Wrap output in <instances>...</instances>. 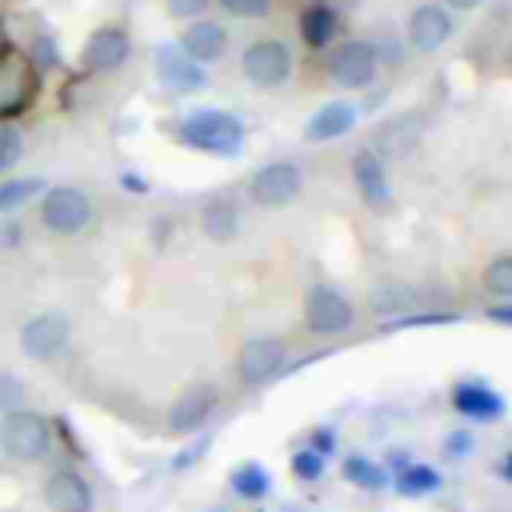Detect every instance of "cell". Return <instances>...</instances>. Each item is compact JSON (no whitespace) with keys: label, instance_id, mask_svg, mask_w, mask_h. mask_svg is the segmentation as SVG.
Listing matches in <instances>:
<instances>
[{"label":"cell","instance_id":"cell-1","mask_svg":"<svg viewBox=\"0 0 512 512\" xmlns=\"http://www.w3.org/2000/svg\"><path fill=\"white\" fill-rule=\"evenodd\" d=\"M0 452L16 464H44L56 452L52 420L28 404L12 408L0 416Z\"/></svg>","mask_w":512,"mask_h":512},{"label":"cell","instance_id":"cell-2","mask_svg":"<svg viewBox=\"0 0 512 512\" xmlns=\"http://www.w3.org/2000/svg\"><path fill=\"white\" fill-rule=\"evenodd\" d=\"M176 140L208 156H236L244 148V124L224 108H196L176 124Z\"/></svg>","mask_w":512,"mask_h":512},{"label":"cell","instance_id":"cell-3","mask_svg":"<svg viewBox=\"0 0 512 512\" xmlns=\"http://www.w3.org/2000/svg\"><path fill=\"white\" fill-rule=\"evenodd\" d=\"M380 56L372 48L368 36H340L332 48H328V60H324V76L344 88V92H364L376 84L380 76Z\"/></svg>","mask_w":512,"mask_h":512},{"label":"cell","instance_id":"cell-4","mask_svg":"<svg viewBox=\"0 0 512 512\" xmlns=\"http://www.w3.org/2000/svg\"><path fill=\"white\" fill-rule=\"evenodd\" d=\"M36 216H40V228L52 236H80L92 224V200L76 184H52L40 192Z\"/></svg>","mask_w":512,"mask_h":512},{"label":"cell","instance_id":"cell-5","mask_svg":"<svg viewBox=\"0 0 512 512\" xmlns=\"http://www.w3.org/2000/svg\"><path fill=\"white\" fill-rule=\"evenodd\" d=\"M300 324L312 336H344L356 324V308H352V300L336 284H312L304 292Z\"/></svg>","mask_w":512,"mask_h":512},{"label":"cell","instance_id":"cell-6","mask_svg":"<svg viewBox=\"0 0 512 512\" xmlns=\"http://www.w3.org/2000/svg\"><path fill=\"white\" fill-rule=\"evenodd\" d=\"M220 408V384L216 380H192L176 392V400L164 412V428L172 436H196L200 428H208V420Z\"/></svg>","mask_w":512,"mask_h":512},{"label":"cell","instance_id":"cell-7","mask_svg":"<svg viewBox=\"0 0 512 512\" xmlns=\"http://www.w3.org/2000/svg\"><path fill=\"white\" fill-rule=\"evenodd\" d=\"M248 200L256 204V208H268V212H276V208H288L292 200H300V192H304V172H300V164L296 160H268V164H260L252 176H248Z\"/></svg>","mask_w":512,"mask_h":512},{"label":"cell","instance_id":"cell-8","mask_svg":"<svg viewBox=\"0 0 512 512\" xmlns=\"http://www.w3.org/2000/svg\"><path fill=\"white\" fill-rule=\"evenodd\" d=\"M292 48L280 40V36H260V40H252L244 52H240V72H244V80L252 84V88H264V92H272V88H280L288 76H292Z\"/></svg>","mask_w":512,"mask_h":512},{"label":"cell","instance_id":"cell-9","mask_svg":"<svg viewBox=\"0 0 512 512\" xmlns=\"http://www.w3.org/2000/svg\"><path fill=\"white\" fill-rule=\"evenodd\" d=\"M288 364V344L272 332H260V336H248L236 352V380L240 388H264L272 376H280Z\"/></svg>","mask_w":512,"mask_h":512},{"label":"cell","instance_id":"cell-10","mask_svg":"<svg viewBox=\"0 0 512 512\" xmlns=\"http://www.w3.org/2000/svg\"><path fill=\"white\" fill-rule=\"evenodd\" d=\"M348 172H352V188H356V196H360V204H364L368 212H392L396 192H392L388 164H384V156H380L376 148L352 152Z\"/></svg>","mask_w":512,"mask_h":512},{"label":"cell","instance_id":"cell-11","mask_svg":"<svg viewBox=\"0 0 512 512\" xmlns=\"http://www.w3.org/2000/svg\"><path fill=\"white\" fill-rule=\"evenodd\" d=\"M16 340H20V352L28 360H36V364L56 360L72 340V320L64 312H36V316H28L20 324Z\"/></svg>","mask_w":512,"mask_h":512},{"label":"cell","instance_id":"cell-12","mask_svg":"<svg viewBox=\"0 0 512 512\" xmlns=\"http://www.w3.org/2000/svg\"><path fill=\"white\" fill-rule=\"evenodd\" d=\"M40 496H44V504L52 512H96V488L72 464L48 468L44 480H40Z\"/></svg>","mask_w":512,"mask_h":512},{"label":"cell","instance_id":"cell-13","mask_svg":"<svg viewBox=\"0 0 512 512\" xmlns=\"http://www.w3.org/2000/svg\"><path fill=\"white\" fill-rule=\"evenodd\" d=\"M452 32H456V20H452V12L440 4V0H424V4H416L412 12H408V24H404V44L412 48V52H436V48H444L448 40H452Z\"/></svg>","mask_w":512,"mask_h":512},{"label":"cell","instance_id":"cell-14","mask_svg":"<svg viewBox=\"0 0 512 512\" xmlns=\"http://www.w3.org/2000/svg\"><path fill=\"white\" fill-rule=\"evenodd\" d=\"M448 400H452V408H456L464 420H476V424H492V420H504V412H508L504 396H500L492 384L476 380V376H464V380H456Z\"/></svg>","mask_w":512,"mask_h":512},{"label":"cell","instance_id":"cell-15","mask_svg":"<svg viewBox=\"0 0 512 512\" xmlns=\"http://www.w3.org/2000/svg\"><path fill=\"white\" fill-rule=\"evenodd\" d=\"M128 56H132V40H128V32H124L120 24H100V28L88 36L80 60H84L88 72H116V68H124Z\"/></svg>","mask_w":512,"mask_h":512},{"label":"cell","instance_id":"cell-16","mask_svg":"<svg viewBox=\"0 0 512 512\" xmlns=\"http://www.w3.org/2000/svg\"><path fill=\"white\" fill-rule=\"evenodd\" d=\"M156 76L168 92H200L208 84L204 64H196L192 56L180 52V44H160L156 48Z\"/></svg>","mask_w":512,"mask_h":512},{"label":"cell","instance_id":"cell-17","mask_svg":"<svg viewBox=\"0 0 512 512\" xmlns=\"http://www.w3.org/2000/svg\"><path fill=\"white\" fill-rule=\"evenodd\" d=\"M296 28H300V40H304L308 48H332V44L340 40V32H344V20H340L336 4H328V0H308V4L300 8V16H296Z\"/></svg>","mask_w":512,"mask_h":512},{"label":"cell","instance_id":"cell-18","mask_svg":"<svg viewBox=\"0 0 512 512\" xmlns=\"http://www.w3.org/2000/svg\"><path fill=\"white\" fill-rule=\"evenodd\" d=\"M180 52L192 56L196 64H216L228 52V28L220 20H188V28L180 32Z\"/></svg>","mask_w":512,"mask_h":512},{"label":"cell","instance_id":"cell-19","mask_svg":"<svg viewBox=\"0 0 512 512\" xmlns=\"http://www.w3.org/2000/svg\"><path fill=\"white\" fill-rule=\"evenodd\" d=\"M356 104H348V100H328V104H320L308 120H304V140L308 144H328V140H340V136H348L352 128H356Z\"/></svg>","mask_w":512,"mask_h":512},{"label":"cell","instance_id":"cell-20","mask_svg":"<svg viewBox=\"0 0 512 512\" xmlns=\"http://www.w3.org/2000/svg\"><path fill=\"white\" fill-rule=\"evenodd\" d=\"M200 232L212 240V244H228L240 236V204L228 196V192H216L200 204Z\"/></svg>","mask_w":512,"mask_h":512},{"label":"cell","instance_id":"cell-21","mask_svg":"<svg viewBox=\"0 0 512 512\" xmlns=\"http://www.w3.org/2000/svg\"><path fill=\"white\" fill-rule=\"evenodd\" d=\"M440 484H444L440 468L420 464V460H408L404 468H396V476H392V484H388V488H396V492H400V496H408V500H420V496L440 492Z\"/></svg>","mask_w":512,"mask_h":512},{"label":"cell","instance_id":"cell-22","mask_svg":"<svg viewBox=\"0 0 512 512\" xmlns=\"http://www.w3.org/2000/svg\"><path fill=\"white\" fill-rule=\"evenodd\" d=\"M340 476H344L352 488H360V492H384V488L392 484V472H388L380 460H368V456H360V452L340 464Z\"/></svg>","mask_w":512,"mask_h":512},{"label":"cell","instance_id":"cell-23","mask_svg":"<svg viewBox=\"0 0 512 512\" xmlns=\"http://www.w3.org/2000/svg\"><path fill=\"white\" fill-rule=\"evenodd\" d=\"M228 488L240 496V500H264L272 492V472L260 464V460H240L232 472H228Z\"/></svg>","mask_w":512,"mask_h":512},{"label":"cell","instance_id":"cell-24","mask_svg":"<svg viewBox=\"0 0 512 512\" xmlns=\"http://www.w3.org/2000/svg\"><path fill=\"white\" fill-rule=\"evenodd\" d=\"M412 304H416V296H412V288H404V284H380V288L372 292V308H376L380 316H388V320L412 312Z\"/></svg>","mask_w":512,"mask_h":512},{"label":"cell","instance_id":"cell-25","mask_svg":"<svg viewBox=\"0 0 512 512\" xmlns=\"http://www.w3.org/2000/svg\"><path fill=\"white\" fill-rule=\"evenodd\" d=\"M36 192H44V180H36V176L0 180V216H8V212H16V208H24Z\"/></svg>","mask_w":512,"mask_h":512},{"label":"cell","instance_id":"cell-26","mask_svg":"<svg viewBox=\"0 0 512 512\" xmlns=\"http://www.w3.org/2000/svg\"><path fill=\"white\" fill-rule=\"evenodd\" d=\"M484 292H492L496 300H512V252H500L484 264V276H480Z\"/></svg>","mask_w":512,"mask_h":512},{"label":"cell","instance_id":"cell-27","mask_svg":"<svg viewBox=\"0 0 512 512\" xmlns=\"http://www.w3.org/2000/svg\"><path fill=\"white\" fill-rule=\"evenodd\" d=\"M368 40H372V48H376V56H380V64H384V68H396V64L404 60V44H400V36H396L388 24H380Z\"/></svg>","mask_w":512,"mask_h":512},{"label":"cell","instance_id":"cell-28","mask_svg":"<svg viewBox=\"0 0 512 512\" xmlns=\"http://www.w3.org/2000/svg\"><path fill=\"white\" fill-rule=\"evenodd\" d=\"M324 468H328V464H324V456H320V452H312L308 444L292 452V476H296V480L316 484V480H324Z\"/></svg>","mask_w":512,"mask_h":512},{"label":"cell","instance_id":"cell-29","mask_svg":"<svg viewBox=\"0 0 512 512\" xmlns=\"http://www.w3.org/2000/svg\"><path fill=\"white\" fill-rule=\"evenodd\" d=\"M20 152H24V132H20L16 124H8V128H0V176H4L8 168H16V160H20Z\"/></svg>","mask_w":512,"mask_h":512},{"label":"cell","instance_id":"cell-30","mask_svg":"<svg viewBox=\"0 0 512 512\" xmlns=\"http://www.w3.org/2000/svg\"><path fill=\"white\" fill-rule=\"evenodd\" d=\"M24 396H28L24 380H20L16 372L0 368V416H4V412H12V408H20V404H24Z\"/></svg>","mask_w":512,"mask_h":512},{"label":"cell","instance_id":"cell-31","mask_svg":"<svg viewBox=\"0 0 512 512\" xmlns=\"http://www.w3.org/2000/svg\"><path fill=\"white\" fill-rule=\"evenodd\" d=\"M212 4H220V8H224L228 16H236V20H260V16L272 12L276 0H212Z\"/></svg>","mask_w":512,"mask_h":512},{"label":"cell","instance_id":"cell-32","mask_svg":"<svg viewBox=\"0 0 512 512\" xmlns=\"http://www.w3.org/2000/svg\"><path fill=\"white\" fill-rule=\"evenodd\" d=\"M304 444H308L312 452H320V456L328 460V456L336 452V444H340V436H336V428H332V424H316V428L308 432V440H304Z\"/></svg>","mask_w":512,"mask_h":512},{"label":"cell","instance_id":"cell-33","mask_svg":"<svg viewBox=\"0 0 512 512\" xmlns=\"http://www.w3.org/2000/svg\"><path fill=\"white\" fill-rule=\"evenodd\" d=\"M472 448H476V436H472L468 428H456V432H448V436H444V456H448V460L472 456Z\"/></svg>","mask_w":512,"mask_h":512},{"label":"cell","instance_id":"cell-34","mask_svg":"<svg viewBox=\"0 0 512 512\" xmlns=\"http://www.w3.org/2000/svg\"><path fill=\"white\" fill-rule=\"evenodd\" d=\"M208 4H212V0H168V12H172L176 20H200V16L208 12Z\"/></svg>","mask_w":512,"mask_h":512},{"label":"cell","instance_id":"cell-35","mask_svg":"<svg viewBox=\"0 0 512 512\" xmlns=\"http://www.w3.org/2000/svg\"><path fill=\"white\" fill-rule=\"evenodd\" d=\"M36 64H40V68H56V64H60V52H56L52 36H40V40H36Z\"/></svg>","mask_w":512,"mask_h":512},{"label":"cell","instance_id":"cell-36","mask_svg":"<svg viewBox=\"0 0 512 512\" xmlns=\"http://www.w3.org/2000/svg\"><path fill=\"white\" fill-rule=\"evenodd\" d=\"M488 320H492V324H504V328H512V300H500V304H492V308H488Z\"/></svg>","mask_w":512,"mask_h":512},{"label":"cell","instance_id":"cell-37","mask_svg":"<svg viewBox=\"0 0 512 512\" xmlns=\"http://www.w3.org/2000/svg\"><path fill=\"white\" fill-rule=\"evenodd\" d=\"M204 448H208V444H204V440H196V444H192V448H188L184 456H176V460H172V468H188V464H192V460H196V456H200Z\"/></svg>","mask_w":512,"mask_h":512},{"label":"cell","instance_id":"cell-38","mask_svg":"<svg viewBox=\"0 0 512 512\" xmlns=\"http://www.w3.org/2000/svg\"><path fill=\"white\" fill-rule=\"evenodd\" d=\"M20 244V224H0V248Z\"/></svg>","mask_w":512,"mask_h":512},{"label":"cell","instance_id":"cell-39","mask_svg":"<svg viewBox=\"0 0 512 512\" xmlns=\"http://www.w3.org/2000/svg\"><path fill=\"white\" fill-rule=\"evenodd\" d=\"M448 12H472V8H480L484 0H440Z\"/></svg>","mask_w":512,"mask_h":512},{"label":"cell","instance_id":"cell-40","mask_svg":"<svg viewBox=\"0 0 512 512\" xmlns=\"http://www.w3.org/2000/svg\"><path fill=\"white\" fill-rule=\"evenodd\" d=\"M124 188H136V192H148V180H140V176H124Z\"/></svg>","mask_w":512,"mask_h":512},{"label":"cell","instance_id":"cell-41","mask_svg":"<svg viewBox=\"0 0 512 512\" xmlns=\"http://www.w3.org/2000/svg\"><path fill=\"white\" fill-rule=\"evenodd\" d=\"M500 476H504V480H508V484H512V452H508V456H504V460H500Z\"/></svg>","mask_w":512,"mask_h":512},{"label":"cell","instance_id":"cell-42","mask_svg":"<svg viewBox=\"0 0 512 512\" xmlns=\"http://www.w3.org/2000/svg\"><path fill=\"white\" fill-rule=\"evenodd\" d=\"M508 64H512V48H508Z\"/></svg>","mask_w":512,"mask_h":512}]
</instances>
